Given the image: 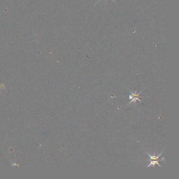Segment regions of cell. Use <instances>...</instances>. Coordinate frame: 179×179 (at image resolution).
<instances>
[{
  "label": "cell",
  "mask_w": 179,
  "mask_h": 179,
  "mask_svg": "<svg viewBox=\"0 0 179 179\" xmlns=\"http://www.w3.org/2000/svg\"><path fill=\"white\" fill-rule=\"evenodd\" d=\"M143 90H142L140 92L137 93V91H136L134 92H133L129 90L130 92L131 93V95L129 96V98L130 99H131V101L130 102L129 104H128L127 106H129V105H130L133 102H134L135 104H136V102L137 101H139L141 103L142 101L139 98H140V97H141L140 96V95L141 94L142 92H143Z\"/></svg>",
  "instance_id": "cell-1"
},
{
  "label": "cell",
  "mask_w": 179,
  "mask_h": 179,
  "mask_svg": "<svg viewBox=\"0 0 179 179\" xmlns=\"http://www.w3.org/2000/svg\"><path fill=\"white\" fill-rule=\"evenodd\" d=\"M163 152V151L162 152H161L159 155L158 156H156V155H153V156H151L150 155L149 153H148V152H147V153L148 154V155L149 157V158H150V159L149 160H156V161H165V158H163L162 159H160L159 158H160V157L161 155H162V154Z\"/></svg>",
  "instance_id": "cell-2"
},
{
  "label": "cell",
  "mask_w": 179,
  "mask_h": 179,
  "mask_svg": "<svg viewBox=\"0 0 179 179\" xmlns=\"http://www.w3.org/2000/svg\"><path fill=\"white\" fill-rule=\"evenodd\" d=\"M148 161H150V163H149V165L147 167H150V166H153V167H155V165H159V167H161V166L160 165L159 163V161H156V160H148Z\"/></svg>",
  "instance_id": "cell-3"
},
{
  "label": "cell",
  "mask_w": 179,
  "mask_h": 179,
  "mask_svg": "<svg viewBox=\"0 0 179 179\" xmlns=\"http://www.w3.org/2000/svg\"><path fill=\"white\" fill-rule=\"evenodd\" d=\"M100 1H101V0H99V1H98V2H97V3L96 4H97V3H99V2H100ZM113 2H115V0H113Z\"/></svg>",
  "instance_id": "cell-4"
}]
</instances>
